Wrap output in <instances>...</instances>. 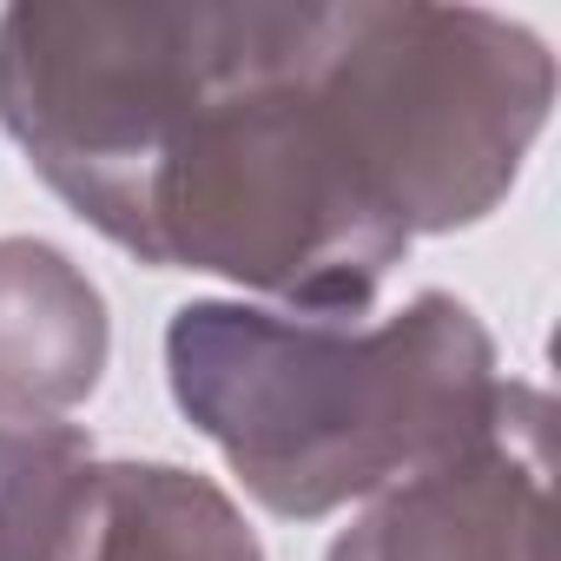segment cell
I'll return each mask as SVG.
<instances>
[{"label": "cell", "instance_id": "cell-5", "mask_svg": "<svg viewBox=\"0 0 561 561\" xmlns=\"http://www.w3.org/2000/svg\"><path fill=\"white\" fill-rule=\"evenodd\" d=\"M67 561H264V541L211 476L100 456Z\"/></svg>", "mask_w": 561, "mask_h": 561}, {"label": "cell", "instance_id": "cell-1", "mask_svg": "<svg viewBox=\"0 0 561 561\" xmlns=\"http://www.w3.org/2000/svg\"><path fill=\"white\" fill-rule=\"evenodd\" d=\"M351 8H8L0 133L152 271L277 311H377L410 257Z\"/></svg>", "mask_w": 561, "mask_h": 561}, {"label": "cell", "instance_id": "cell-2", "mask_svg": "<svg viewBox=\"0 0 561 561\" xmlns=\"http://www.w3.org/2000/svg\"><path fill=\"white\" fill-rule=\"evenodd\" d=\"M489 324L456 291L397 311H277L192 298L165 324V390L244 495L324 522L436 462L502 397Z\"/></svg>", "mask_w": 561, "mask_h": 561}, {"label": "cell", "instance_id": "cell-4", "mask_svg": "<svg viewBox=\"0 0 561 561\" xmlns=\"http://www.w3.org/2000/svg\"><path fill=\"white\" fill-rule=\"evenodd\" d=\"M113 364L106 291L54 238H0V416L67 423Z\"/></svg>", "mask_w": 561, "mask_h": 561}, {"label": "cell", "instance_id": "cell-6", "mask_svg": "<svg viewBox=\"0 0 561 561\" xmlns=\"http://www.w3.org/2000/svg\"><path fill=\"white\" fill-rule=\"evenodd\" d=\"M100 449L80 423L0 416V561H67Z\"/></svg>", "mask_w": 561, "mask_h": 561}, {"label": "cell", "instance_id": "cell-3", "mask_svg": "<svg viewBox=\"0 0 561 561\" xmlns=\"http://www.w3.org/2000/svg\"><path fill=\"white\" fill-rule=\"evenodd\" d=\"M324 561H554L548 390L508 377L482 430L357 502Z\"/></svg>", "mask_w": 561, "mask_h": 561}]
</instances>
